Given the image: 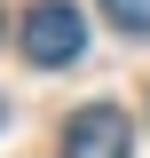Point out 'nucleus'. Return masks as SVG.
Here are the masks:
<instances>
[{"label": "nucleus", "mask_w": 150, "mask_h": 158, "mask_svg": "<svg viewBox=\"0 0 150 158\" xmlns=\"http://www.w3.org/2000/svg\"><path fill=\"white\" fill-rule=\"evenodd\" d=\"M87 56V16H79L71 0H40V8H24V63H40V71H63V63Z\"/></svg>", "instance_id": "f257e3e1"}, {"label": "nucleus", "mask_w": 150, "mask_h": 158, "mask_svg": "<svg viewBox=\"0 0 150 158\" xmlns=\"http://www.w3.org/2000/svg\"><path fill=\"white\" fill-rule=\"evenodd\" d=\"M134 150V127L119 103H87V111H71V127H63V158H127Z\"/></svg>", "instance_id": "f03ea898"}, {"label": "nucleus", "mask_w": 150, "mask_h": 158, "mask_svg": "<svg viewBox=\"0 0 150 158\" xmlns=\"http://www.w3.org/2000/svg\"><path fill=\"white\" fill-rule=\"evenodd\" d=\"M103 16H111L119 32H134V40H150V0H103Z\"/></svg>", "instance_id": "7ed1b4c3"}, {"label": "nucleus", "mask_w": 150, "mask_h": 158, "mask_svg": "<svg viewBox=\"0 0 150 158\" xmlns=\"http://www.w3.org/2000/svg\"><path fill=\"white\" fill-rule=\"evenodd\" d=\"M0 118H8V111H0Z\"/></svg>", "instance_id": "20e7f679"}]
</instances>
